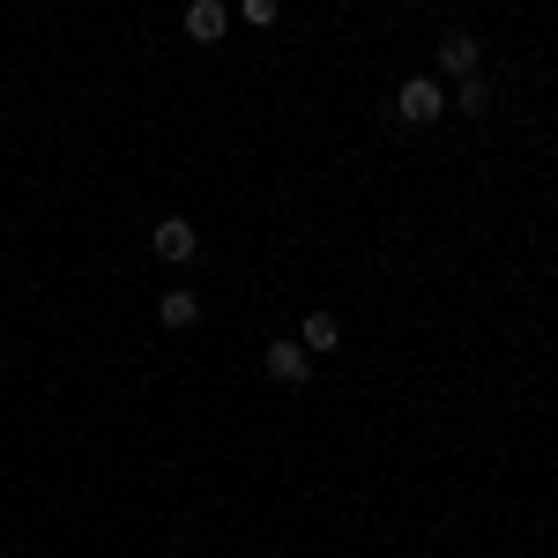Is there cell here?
Listing matches in <instances>:
<instances>
[{"instance_id": "cell-1", "label": "cell", "mask_w": 558, "mask_h": 558, "mask_svg": "<svg viewBox=\"0 0 558 558\" xmlns=\"http://www.w3.org/2000/svg\"><path fill=\"white\" fill-rule=\"evenodd\" d=\"M447 112V89L432 83V75H410V83L395 89V120H410V128H432Z\"/></svg>"}, {"instance_id": "cell-2", "label": "cell", "mask_w": 558, "mask_h": 558, "mask_svg": "<svg viewBox=\"0 0 558 558\" xmlns=\"http://www.w3.org/2000/svg\"><path fill=\"white\" fill-rule=\"evenodd\" d=\"M260 365H268V380H283V387H305V373H313V350L291 336V343H268L260 350Z\"/></svg>"}, {"instance_id": "cell-3", "label": "cell", "mask_w": 558, "mask_h": 558, "mask_svg": "<svg viewBox=\"0 0 558 558\" xmlns=\"http://www.w3.org/2000/svg\"><path fill=\"white\" fill-rule=\"evenodd\" d=\"M223 31H231V8L223 0H186V38L194 45H216Z\"/></svg>"}, {"instance_id": "cell-4", "label": "cell", "mask_w": 558, "mask_h": 558, "mask_svg": "<svg viewBox=\"0 0 558 558\" xmlns=\"http://www.w3.org/2000/svg\"><path fill=\"white\" fill-rule=\"evenodd\" d=\"M157 320H165L172 336H186V328H202V299L179 283V291H165V299H157Z\"/></svg>"}, {"instance_id": "cell-5", "label": "cell", "mask_w": 558, "mask_h": 558, "mask_svg": "<svg viewBox=\"0 0 558 558\" xmlns=\"http://www.w3.org/2000/svg\"><path fill=\"white\" fill-rule=\"evenodd\" d=\"M194 246H202V231H194L186 216H165V223H157V254L165 260H194Z\"/></svg>"}, {"instance_id": "cell-6", "label": "cell", "mask_w": 558, "mask_h": 558, "mask_svg": "<svg viewBox=\"0 0 558 558\" xmlns=\"http://www.w3.org/2000/svg\"><path fill=\"white\" fill-rule=\"evenodd\" d=\"M299 343L313 350V357H328V350H343V320H336V313H305Z\"/></svg>"}, {"instance_id": "cell-7", "label": "cell", "mask_w": 558, "mask_h": 558, "mask_svg": "<svg viewBox=\"0 0 558 558\" xmlns=\"http://www.w3.org/2000/svg\"><path fill=\"white\" fill-rule=\"evenodd\" d=\"M439 68H447L454 83H470V75H476V38H470V31H454V38H439Z\"/></svg>"}, {"instance_id": "cell-8", "label": "cell", "mask_w": 558, "mask_h": 558, "mask_svg": "<svg viewBox=\"0 0 558 558\" xmlns=\"http://www.w3.org/2000/svg\"><path fill=\"white\" fill-rule=\"evenodd\" d=\"M447 105H462V112H484V105H492V89H484V75H470V83L454 89V97H447Z\"/></svg>"}, {"instance_id": "cell-9", "label": "cell", "mask_w": 558, "mask_h": 558, "mask_svg": "<svg viewBox=\"0 0 558 558\" xmlns=\"http://www.w3.org/2000/svg\"><path fill=\"white\" fill-rule=\"evenodd\" d=\"M239 15H246V23H254V31H268V23H276V15H283V0H239Z\"/></svg>"}]
</instances>
